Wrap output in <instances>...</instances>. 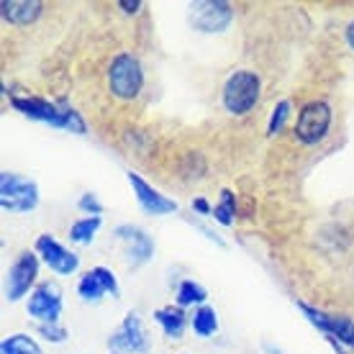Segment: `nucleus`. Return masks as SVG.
I'll use <instances>...</instances> for the list:
<instances>
[{
  "mask_svg": "<svg viewBox=\"0 0 354 354\" xmlns=\"http://www.w3.org/2000/svg\"><path fill=\"white\" fill-rule=\"evenodd\" d=\"M234 6L226 0H198L187 6V24L198 34H223L234 24Z\"/></svg>",
  "mask_w": 354,
  "mask_h": 354,
  "instance_id": "6e6552de",
  "label": "nucleus"
},
{
  "mask_svg": "<svg viewBox=\"0 0 354 354\" xmlns=\"http://www.w3.org/2000/svg\"><path fill=\"white\" fill-rule=\"evenodd\" d=\"M236 213H239V198H236L234 190L223 187L221 193H218L216 205H213V221L218 223V226H223V229H229L236 221Z\"/></svg>",
  "mask_w": 354,
  "mask_h": 354,
  "instance_id": "aec40b11",
  "label": "nucleus"
},
{
  "mask_svg": "<svg viewBox=\"0 0 354 354\" xmlns=\"http://www.w3.org/2000/svg\"><path fill=\"white\" fill-rule=\"evenodd\" d=\"M115 8L121 10L124 16H139L142 8H144V3L142 0H118V3H115Z\"/></svg>",
  "mask_w": 354,
  "mask_h": 354,
  "instance_id": "a878e982",
  "label": "nucleus"
},
{
  "mask_svg": "<svg viewBox=\"0 0 354 354\" xmlns=\"http://www.w3.org/2000/svg\"><path fill=\"white\" fill-rule=\"evenodd\" d=\"M298 310L303 313V319L308 321L310 326H316V331L324 334V339H334L346 349H354V319L344 316V313H328V310L313 306L306 301H295Z\"/></svg>",
  "mask_w": 354,
  "mask_h": 354,
  "instance_id": "0eeeda50",
  "label": "nucleus"
},
{
  "mask_svg": "<svg viewBox=\"0 0 354 354\" xmlns=\"http://www.w3.org/2000/svg\"><path fill=\"white\" fill-rule=\"evenodd\" d=\"M144 64L129 49L115 52L106 67V88L118 103H133L144 93Z\"/></svg>",
  "mask_w": 354,
  "mask_h": 354,
  "instance_id": "f03ea898",
  "label": "nucleus"
},
{
  "mask_svg": "<svg viewBox=\"0 0 354 354\" xmlns=\"http://www.w3.org/2000/svg\"><path fill=\"white\" fill-rule=\"evenodd\" d=\"M0 354H44V349L31 334L18 331V334H8L0 342Z\"/></svg>",
  "mask_w": 354,
  "mask_h": 354,
  "instance_id": "4be33fe9",
  "label": "nucleus"
},
{
  "mask_svg": "<svg viewBox=\"0 0 354 354\" xmlns=\"http://www.w3.org/2000/svg\"><path fill=\"white\" fill-rule=\"evenodd\" d=\"M36 334L49 344H64L70 339V328L64 326L62 321L59 324H36Z\"/></svg>",
  "mask_w": 354,
  "mask_h": 354,
  "instance_id": "5701e85b",
  "label": "nucleus"
},
{
  "mask_svg": "<svg viewBox=\"0 0 354 354\" xmlns=\"http://www.w3.org/2000/svg\"><path fill=\"white\" fill-rule=\"evenodd\" d=\"M334 124V108L324 97H310L306 100L298 113H295V124H292V139L303 147H319L326 142Z\"/></svg>",
  "mask_w": 354,
  "mask_h": 354,
  "instance_id": "20e7f679",
  "label": "nucleus"
},
{
  "mask_svg": "<svg viewBox=\"0 0 354 354\" xmlns=\"http://www.w3.org/2000/svg\"><path fill=\"white\" fill-rule=\"evenodd\" d=\"M108 354H118V352H108Z\"/></svg>",
  "mask_w": 354,
  "mask_h": 354,
  "instance_id": "c756f323",
  "label": "nucleus"
},
{
  "mask_svg": "<svg viewBox=\"0 0 354 354\" xmlns=\"http://www.w3.org/2000/svg\"><path fill=\"white\" fill-rule=\"evenodd\" d=\"M290 118H292V100H290V97H283V100H277V103L272 106V111H270V118H267L265 133L270 136V139L280 136V133L288 129Z\"/></svg>",
  "mask_w": 354,
  "mask_h": 354,
  "instance_id": "412c9836",
  "label": "nucleus"
},
{
  "mask_svg": "<svg viewBox=\"0 0 354 354\" xmlns=\"http://www.w3.org/2000/svg\"><path fill=\"white\" fill-rule=\"evenodd\" d=\"M180 354H187V352H180Z\"/></svg>",
  "mask_w": 354,
  "mask_h": 354,
  "instance_id": "7c9ffc66",
  "label": "nucleus"
},
{
  "mask_svg": "<svg viewBox=\"0 0 354 354\" xmlns=\"http://www.w3.org/2000/svg\"><path fill=\"white\" fill-rule=\"evenodd\" d=\"M39 272H41V259L34 249H24L18 252L13 262H10L8 272H6V285H3V292H6V301L8 303H21L26 301L28 295L34 292V288L41 280H39Z\"/></svg>",
  "mask_w": 354,
  "mask_h": 354,
  "instance_id": "423d86ee",
  "label": "nucleus"
},
{
  "mask_svg": "<svg viewBox=\"0 0 354 354\" xmlns=\"http://www.w3.org/2000/svg\"><path fill=\"white\" fill-rule=\"evenodd\" d=\"M64 310V292L54 280H41L26 298V316L36 324H59Z\"/></svg>",
  "mask_w": 354,
  "mask_h": 354,
  "instance_id": "1a4fd4ad",
  "label": "nucleus"
},
{
  "mask_svg": "<svg viewBox=\"0 0 354 354\" xmlns=\"http://www.w3.org/2000/svg\"><path fill=\"white\" fill-rule=\"evenodd\" d=\"M190 328L198 339H213L221 328V321H218V310L213 308L211 303H205L201 308L190 310Z\"/></svg>",
  "mask_w": 354,
  "mask_h": 354,
  "instance_id": "f3484780",
  "label": "nucleus"
},
{
  "mask_svg": "<svg viewBox=\"0 0 354 354\" xmlns=\"http://www.w3.org/2000/svg\"><path fill=\"white\" fill-rule=\"evenodd\" d=\"M77 211L82 213V216H103V203H100V198H97L95 193H82L80 198H77Z\"/></svg>",
  "mask_w": 354,
  "mask_h": 354,
  "instance_id": "b1692460",
  "label": "nucleus"
},
{
  "mask_svg": "<svg viewBox=\"0 0 354 354\" xmlns=\"http://www.w3.org/2000/svg\"><path fill=\"white\" fill-rule=\"evenodd\" d=\"M326 342H328V346L334 349V354H352L349 349H346V346H342L339 342H334V339H326Z\"/></svg>",
  "mask_w": 354,
  "mask_h": 354,
  "instance_id": "c85d7f7f",
  "label": "nucleus"
},
{
  "mask_svg": "<svg viewBox=\"0 0 354 354\" xmlns=\"http://www.w3.org/2000/svg\"><path fill=\"white\" fill-rule=\"evenodd\" d=\"M113 239L124 247L126 265L131 267V270H139V267L149 265L151 259H154L157 244H154V239H151L142 226H136V223H118L113 229Z\"/></svg>",
  "mask_w": 354,
  "mask_h": 354,
  "instance_id": "9b49d317",
  "label": "nucleus"
},
{
  "mask_svg": "<svg viewBox=\"0 0 354 354\" xmlns=\"http://www.w3.org/2000/svg\"><path fill=\"white\" fill-rule=\"evenodd\" d=\"M46 3L41 0H3L0 3V18L8 26H34L44 16Z\"/></svg>",
  "mask_w": 354,
  "mask_h": 354,
  "instance_id": "2eb2a0df",
  "label": "nucleus"
},
{
  "mask_svg": "<svg viewBox=\"0 0 354 354\" xmlns=\"http://www.w3.org/2000/svg\"><path fill=\"white\" fill-rule=\"evenodd\" d=\"M41 203V190L36 185V180L26 175H18L10 169L0 172V208L3 213H31Z\"/></svg>",
  "mask_w": 354,
  "mask_h": 354,
  "instance_id": "39448f33",
  "label": "nucleus"
},
{
  "mask_svg": "<svg viewBox=\"0 0 354 354\" xmlns=\"http://www.w3.org/2000/svg\"><path fill=\"white\" fill-rule=\"evenodd\" d=\"M34 252L39 254L41 265L49 267V272H54L57 277H70L80 270V254H75L52 234H39L34 241Z\"/></svg>",
  "mask_w": 354,
  "mask_h": 354,
  "instance_id": "9d476101",
  "label": "nucleus"
},
{
  "mask_svg": "<svg viewBox=\"0 0 354 354\" xmlns=\"http://www.w3.org/2000/svg\"><path fill=\"white\" fill-rule=\"evenodd\" d=\"M198 229L203 231V236H205V239H211L213 244H218V247H226V241H223L221 236H218V234H216L213 229H208V226H201V223H198Z\"/></svg>",
  "mask_w": 354,
  "mask_h": 354,
  "instance_id": "bb28decb",
  "label": "nucleus"
},
{
  "mask_svg": "<svg viewBox=\"0 0 354 354\" xmlns=\"http://www.w3.org/2000/svg\"><path fill=\"white\" fill-rule=\"evenodd\" d=\"M154 324L162 328V334L169 339V342H180L185 337V331L190 328V310L180 308L175 303L169 306H160V308L151 313Z\"/></svg>",
  "mask_w": 354,
  "mask_h": 354,
  "instance_id": "dca6fc26",
  "label": "nucleus"
},
{
  "mask_svg": "<svg viewBox=\"0 0 354 354\" xmlns=\"http://www.w3.org/2000/svg\"><path fill=\"white\" fill-rule=\"evenodd\" d=\"M208 303V290H205L203 285L193 280V277H185V280H180L175 288V306L185 310H195L205 306Z\"/></svg>",
  "mask_w": 354,
  "mask_h": 354,
  "instance_id": "a211bd4d",
  "label": "nucleus"
},
{
  "mask_svg": "<svg viewBox=\"0 0 354 354\" xmlns=\"http://www.w3.org/2000/svg\"><path fill=\"white\" fill-rule=\"evenodd\" d=\"M190 208H193V213H198L201 218H213V203L208 198H203V195H195L193 201H190Z\"/></svg>",
  "mask_w": 354,
  "mask_h": 354,
  "instance_id": "393cba45",
  "label": "nucleus"
},
{
  "mask_svg": "<svg viewBox=\"0 0 354 354\" xmlns=\"http://www.w3.org/2000/svg\"><path fill=\"white\" fill-rule=\"evenodd\" d=\"M100 226H103V216H82L77 221H72L70 231H67L70 244H75V247H90L95 241Z\"/></svg>",
  "mask_w": 354,
  "mask_h": 354,
  "instance_id": "6ab92c4d",
  "label": "nucleus"
},
{
  "mask_svg": "<svg viewBox=\"0 0 354 354\" xmlns=\"http://www.w3.org/2000/svg\"><path fill=\"white\" fill-rule=\"evenodd\" d=\"M108 349L118 354H147L151 349L144 321L136 310H129L121 324L113 328V334L108 337Z\"/></svg>",
  "mask_w": 354,
  "mask_h": 354,
  "instance_id": "f8f14e48",
  "label": "nucleus"
},
{
  "mask_svg": "<svg viewBox=\"0 0 354 354\" xmlns=\"http://www.w3.org/2000/svg\"><path fill=\"white\" fill-rule=\"evenodd\" d=\"M77 295L82 303H100L103 298H118L121 295V283L111 267L95 265L88 272L80 274L77 280Z\"/></svg>",
  "mask_w": 354,
  "mask_h": 354,
  "instance_id": "4468645a",
  "label": "nucleus"
},
{
  "mask_svg": "<svg viewBox=\"0 0 354 354\" xmlns=\"http://www.w3.org/2000/svg\"><path fill=\"white\" fill-rule=\"evenodd\" d=\"M126 180H129V185H131V193H133V198H136L139 208H142L147 216H172V213L180 211V203H177L175 198L160 193V190L151 185L149 180H144L139 172L129 169V172H126Z\"/></svg>",
  "mask_w": 354,
  "mask_h": 354,
  "instance_id": "ddd939ff",
  "label": "nucleus"
},
{
  "mask_svg": "<svg viewBox=\"0 0 354 354\" xmlns=\"http://www.w3.org/2000/svg\"><path fill=\"white\" fill-rule=\"evenodd\" d=\"M262 100V77L254 70H234L221 85V108L234 118L249 115Z\"/></svg>",
  "mask_w": 354,
  "mask_h": 354,
  "instance_id": "7ed1b4c3",
  "label": "nucleus"
},
{
  "mask_svg": "<svg viewBox=\"0 0 354 354\" xmlns=\"http://www.w3.org/2000/svg\"><path fill=\"white\" fill-rule=\"evenodd\" d=\"M344 44L354 52V18L344 26Z\"/></svg>",
  "mask_w": 354,
  "mask_h": 354,
  "instance_id": "cd10ccee",
  "label": "nucleus"
},
{
  "mask_svg": "<svg viewBox=\"0 0 354 354\" xmlns=\"http://www.w3.org/2000/svg\"><path fill=\"white\" fill-rule=\"evenodd\" d=\"M352 352H354V349H352Z\"/></svg>",
  "mask_w": 354,
  "mask_h": 354,
  "instance_id": "2f4dec72",
  "label": "nucleus"
},
{
  "mask_svg": "<svg viewBox=\"0 0 354 354\" xmlns=\"http://www.w3.org/2000/svg\"><path fill=\"white\" fill-rule=\"evenodd\" d=\"M8 100H10V108L16 113L24 115V118L46 124L52 126V129H59V131L77 133V136L88 133L85 115L75 106H70L67 97H41V95H31V93H10Z\"/></svg>",
  "mask_w": 354,
  "mask_h": 354,
  "instance_id": "f257e3e1",
  "label": "nucleus"
}]
</instances>
